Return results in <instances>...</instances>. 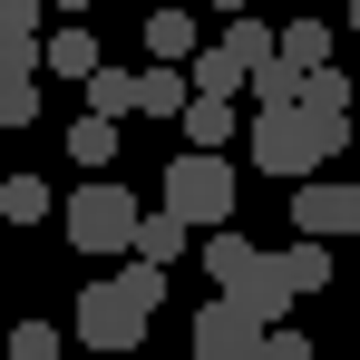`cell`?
<instances>
[{"mask_svg":"<svg viewBox=\"0 0 360 360\" xmlns=\"http://www.w3.org/2000/svg\"><path fill=\"white\" fill-rule=\"evenodd\" d=\"M302 108H321V117H360V88L341 78V68H311V78H302Z\"/></svg>","mask_w":360,"mask_h":360,"instance_id":"obj_13","label":"cell"},{"mask_svg":"<svg viewBox=\"0 0 360 360\" xmlns=\"http://www.w3.org/2000/svg\"><path fill=\"white\" fill-rule=\"evenodd\" d=\"M88 108H98V117H146V78H136V68H98V78H88Z\"/></svg>","mask_w":360,"mask_h":360,"instance_id":"obj_10","label":"cell"},{"mask_svg":"<svg viewBox=\"0 0 360 360\" xmlns=\"http://www.w3.org/2000/svg\"><path fill=\"white\" fill-rule=\"evenodd\" d=\"M283 59L292 68H331V20H311V0L283 20Z\"/></svg>","mask_w":360,"mask_h":360,"instance_id":"obj_12","label":"cell"},{"mask_svg":"<svg viewBox=\"0 0 360 360\" xmlns=\"http://www.w3.org/2000/svg\"><path fill=\"white\" fill-rule=\"evenodd\" d=\"M49 68V39L39 30H0V78H39Z\"/></svg>","mask_w":360,"mask_h":360,"instance_id":"obj_18","label":"cell"},{"mask_svg":"<svg viewBox=\"0 0 360 360\" xmlns=\"http://www.w3.org/2000/svg\"><path fill=\"white\" fill-rule=\"evenodd\" d=\"M68 156H78V166H108V156H117V117H98V108H88V117L68 127Z\"/></svg>","mask_w":360,"mask_h":360,"instance_id":"obj_16","label":"cell"},{"mask_svg":"<svg viewBox=\"0 0 360 360\" xmlns=\"http://www.w3.org/2000/svg\"><path fill=\"white\" fill-rule=\"evenodd\" d=\"M156 302H166V263H127V273H108V283L78 292L68 331H78L88 351H136L146 321H156Z\"/></svg>","mask_w":360,"mask_h":360,"instance_id":"obj_1","label":"cell"},{"mask_svg":"<svg viewBox=\"0 0 360 360\" xmlns=\"http://www.w3.org/2000/svg\"><path fill=\"white\" fill-rule=\"evenodd\" d=\"M10 360H59V321H20L10 331Z\"/></svg>","mask_w":360,"mask_h":360,"instance_id":"obj_20","label":"cell"},{"mask_svg":"<svg viewBox=\"0 0 360 360\" xmlns=\"http://www.w3.org/2000/svg\"><path fill=\"white\" fill-rule=\"evenodd\" d=\"M49 10H59V20H88V0H49Z\"/></svg>","mask_w":360,"mask_h":360,"instance_id":"obj_24","label":"cell"},{"mask_svg":"<svg viewBox=\"0 0 360 360\" xmlns=\"http://www.w3.org/2000/svg\"><path fill=\"white\" fill-rule=\"evenodd\" d=\"M263 331H273L263 311H243L234 292H214L205 311H195V360H253V351H263Z\"/></svg>","mask_w":360,"mask_h":360,"instance_id":"obj_6","label":"cell"},{"mask_svg":"<svg viewBox=\"0 0 360 360\" xmlns=\"http://www.w3.org/2000/svg\"><path fill=\"white\" fill-rule=\"evenodd\" d=\"M0 214L10 224H49V185L39 176H0Z\"/></svg>","mask_w":360,"mask_h":360,"instance_id":"obj_17","label":"cell"},{"mask_svg":"<svg viewBox=\"0 0 360 360\" xmlns=\"http://www.w3.org/2000/svg\"><path fill=\"white\" fill-rule=\"evenodd\" d=\"M185 146H234V98L195 88V98H185Z\"/></svg>","mask_w":360,"mask_h":360,"instance_id":"obj_11","label":"cell"},{"mask_svg":"<svg viewBox=\"0 0 360 360\" xmlns=\"http://www.w3.org/2000/svg\"><path fill=\"white\" fill-rule=\"evenodd\" d=\"M205 10H214V20H234V10H253V0H205Z\"/></svg>","mask_w":360,"mask_h":360,"instance_id":"obj_23","label":"cell"},{"mask_svg":"<svg viewBox=\"0 0 360 360\" xmlns=\"http://www.w3.org/2000/svg\"><path fill=\"white\" fill-rule=\"evenodd\" d=\"M253 360H321V351H311L302 331H283V321H273V331H263V351H253Z\"/></svg>","mask_w":360,"mask_h":360,"instance_id":"obj_21","label":"cell"},{"mask_svg":"<svg viewBox=\"0 0 360 360\" xmlns=\"http://www.w3.org/2000/svg\"><path fill=\"white\" fill-rule=\"evenodd\" d=\"M146 49H156V59H195V49H205L185 0H156V10H146Z\"/></svg>","mask_w":360,"mask_h":360,"instance_id":"obj_9","label":"cell"},{"mask_svg":"<svg viewBox=\"0 0 360 360\" xmlns=\"http://www.w3.org/2000/svg\"><path fill=\"white\" fill-rule=\"evenodd\" d=\"M311 10H341V0H311Z\"/></svg>","mask_w":360,"mask_h":360,"instance_id":"obj_26","label":"cell"},{"mask_svg":"<svg viewBox=\"0 0 360 360\" xmlns=\"http://www.w3.org/2000/svg\"><path fill=\"white\" fill-rule=\"evenodd\" d=\"M341 30H351V39H360V0H341Z\"/></svg>","mask_w":360,"mask_h":360,"instance_id":"obj_25","label":"cell"},{"mask_svg":"<svg viewBox=\"0 0 360 360\" xmlns=\"http://www.w3.org/2000/svg\"><path fill=\"white\" fill-rule=\"evenodd\" d=\"M166 205H176L185 224H234V176H224V146H185L176 166H166Z\"/></svg>","mask_w":360,"mask_h":360,"instance_id":"obj_5","label":"cell"},{"mask_svg":"<svg viewBox=\"0 0 360 360\" xmlns=\"http://www.w3.org/2000/svg\"><path fill=\"white\" fill-rule=\"evenodd\" d=\"M136 195H127L117 176H88L78 195H68V253H136Z\"/></svg>","mask_w":360,"mask_h":360,"instance_id":"obj_4","label":"cell"},{"mask_svg":"<svg viewBox=\"0 0 360 360\" xmlns=\"http://www.w3.org/2000/svg\"><path fill=\"white\" fill-rule=\"evenodd\" d=\"M136 253H146V263H176V253H185V214H176V205H156V214L136 224Z\"/></svg>","mask_w":360,"mask_h":360,"instance_id":"obj_15","label":"cell"},{"mask_svg":"<svg viewBox=\"0 0 360 360\" xmlns=\"http://www.w3.org/2000/svg\"><path fill=\"white\" fill-rule=\"evenodd\" d=\"M195 263L214 273V292H234L243 311H263V321H283V311H292V273H283V253H263V243H243L234 224H214Z\"/></svg>","mask_w":360,"mask_h":360,"instance_id":"obj_3","label":"cell"},{"mask_svg":"<svg viewBox=\"0 0 360 360\" xmlns=\"http://www.w3.org/2000/svg\"><path fill=\"white\" fill-rule=\"evenodd\" d=\"M292 224L302 234H360V185H341V176H302L292 185Z\"/></svg>","mask_w":360,"mask_h":360,"instance_id":"obj_7","label":"cell"},{"mask_svg":"<svg viewBox=\"0 0 360 360\" xmlns=\"http://www.w3.org/2000/svg\"><path fill=\"white\" fill-rule=\"evenodd\" d=\"M39 117V78H0V127H30Z\"/></svg>","mask_w":360,"mask_h":360,"instance_id":"obj_19","label":"cell"},{"mask_svg":"<svg viewBox=\"0 0 360 360\" xmlns=\"http://www.w3.org/2000/svg\"><path fill=\"white\" fill-rule=\"evenodd\" d=\"M283 273H292V292H321V283H331V234H302L292 253H283Z\"/></svg>","mask_w":360,"mask_h":360,"instance_id":"obj_14","label":"cell"},{"mask_svg":"<svg viewBox=\"0 0 360 360\" xmlns=\"http://www.w3.org/2000/svg\"><path fill=\"white\" fill-rule=\"evenodd\" d=\"M49 20V0H0V30H39Z\"/></svg>","mask_w":360,"mask_h":360,"instance_id":"obj_22","label":"cell"},{"mask_svg":"<svg viewBox=\"0 0 360 360\" xmlns=\"http://www.w3.org/2000/svg\"><path fill=\"white\" fill-rule=\"evenodd\" d=\"M351 136H360V117H321V108H302V98L292 108H253V166L302 185V176H321Z\"/></svg>","mask_w":360,"mask_h":360,"instance_id":"obj_2","label":"cell"},{"mask_svg":"<svg viewBox=\"0 0 360 360\" xmlns=\"http://www.w3.org/2000/svg\"><path fill=\"white\" fill-rule=\"evenodd\" d=\"M98 30H88V20H59V30H49V78H68V88H88V78H98Z\"/></svg>","mask_w":360,"mask_h":360,"instance_id":"obj_8","label":"cell"}]
</instances>
